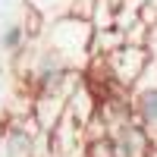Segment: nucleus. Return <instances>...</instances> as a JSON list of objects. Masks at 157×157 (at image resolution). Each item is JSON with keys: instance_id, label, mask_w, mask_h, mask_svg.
I'll use <instances>...</instances> for the list:
<instances>
[{"instance_id": "f257e3e1", "label": "nucleus", "mask_w": 157, "mask_h": 157, "mask_svg": "<svg viewBox=\"0 0 157 157\" xmlns=\"http://www.w3.org/2000/svg\"><path fill=\"white\" fill-rule=\"evenodd\" d=\"M148 63H151V47H145V44H129V41L123 47H116L113 54L104 57V66H107L113 85H120L126 94L135 88V82L141 78V72L148 69Z\"/></svg>"}, {"instance_id": "f03ea898", "label": "nucleus", "mask_w": 157, "mask_h": 157, "mask_svg": "<svg viewBox=\"0 0 157 157\" xmlns=\"http://www.w3.org/2000/svg\"><path fill=\"white\" fill-rule=\"evenodd\" d=\"M132 101L135 123L148 132L151 145H157V91H141V94H129Z\"/></svg>"}, {"instance_id": "20e7f679", "label": "nucleus", "mask_w": 157, "mask_h": 157, "mask_svg": "<svg viewBox=\"0 0 157 157\" xmlns=\"http://www.w3.org/2000/svg\"><path fill=\"white\" fill-rule=\"evenodd\" d=\"M85 157H116V148H113L110 135L94 138V141H85Z\"/></svg>"}, {"instance_id": "7ed1b4c3", "label": "nucleus", "mask_w": 157, "mask_h": 157, "mask_svg": "<svg viewBox=\"0 0 157 157\" xmlns=\"http://www.w3.org/2000/svg\"><path fill=\"white\" fill-rule=\"evenodd\" d=\"M29 29H25V22L16 19L10 22L3 32H0V50H6V54H19V50H25V44H29Z\"/></svg>"}]
</instances>
